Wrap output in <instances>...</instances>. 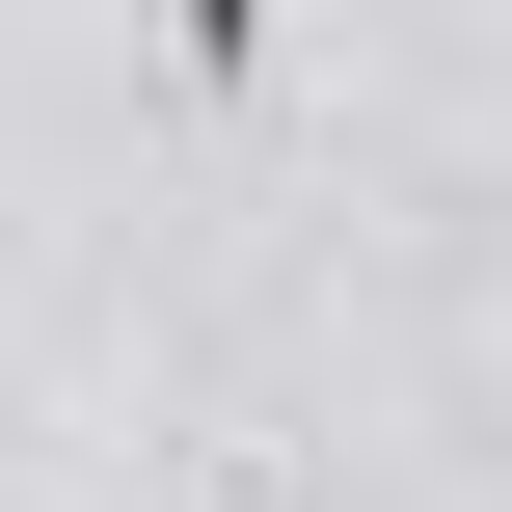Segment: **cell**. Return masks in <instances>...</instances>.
<instances>
[{
    "mask_svg": "<svg viewBox=\"0 0 512 512\" xmlns=\"http://www.w3.org/2000/svg\"><path fill=\"white\" fill-rule=\"evenodd\" d=\"M162 108L189 135H270L297 108V0H162Z\"/></svg>",
    "mask_w": 512,
    "mask_h": 512,
    "instance_id": "6da1fadb",
    "label": "cell"
},
{
    "mask_svg": "<svg viewBox=\"0 0 512 512\" xmlns=\"http://www.w3.org/2000/svg\"><path fill=\"white\" fill-rule=\"evenodd\" d=\"M189 512H270V486H189Z\"/></svg>",
    "mask_w": 512,
    "mask_h": 512,
    "instance_id": "7a4b0ae2",
    "label": "cell"
}]
</instances>
